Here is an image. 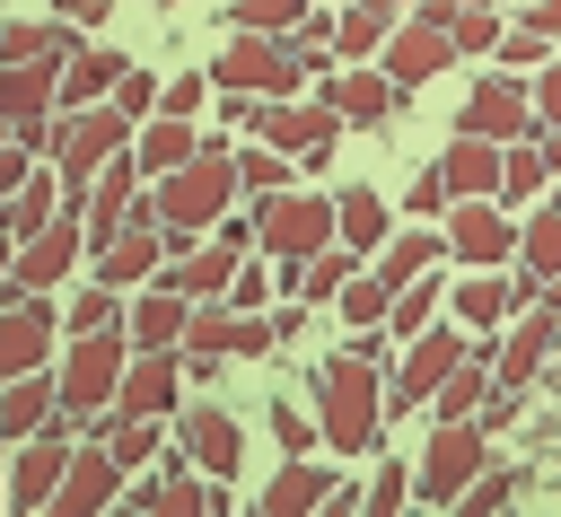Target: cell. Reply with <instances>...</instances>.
Here are the masks:
<instances>
[{
  "label": "cell",
  "mask_w": 561,
  "mask_h": 517,
  "mask_svg": "<svg viewBox=\"0 0 561 517\" xmlns=\"http://www.w3.org/2000/svg\"><path fill=\"white\" fill-rule=\"evenodd\" d=\"M158 193V219H167V245L184 254V245H202L219 219H228V202L245 193V175H237V149H219V140H202V158H184L175 175H158L149 184Z\"/></svg>",
  "instance_id": "6da1fadb"
},
{
  "label": "cell",
  "mask_w": 561,
  "mask_h": 517,
  "mask_svg": "<svg viewBox=\"0 0 561 517\" xmlns=\"http://www.w3.org/2000/svg\"><path fill=\"white\" fill-rule=\"evenodd\" d=\"M316 421H324V447H333V456H368V447H377V421H386V377H377V359L333 351V359L316 368Z\"/></svg>",
  "instance_id": "7a4b0ae2"
},
{
  "label": "cell",
  "mask_w": 561,
  "mask_h": 517,
  "mask_svg": "<svg viewBox=\"0 0 561 517\" xmlns=\"http://www.w3.org/2000/svg\"><path fill=\"white\" fill-rule=\"evenodd\" d=\"M131 333L114 324V333H70V351H61V412H114V394H123V368H131Z\"/></svg>",
  "instance_id": "3957f363"
},
{
  "label": "cell",
  "mask_w": 561,
  "mask_h": 517,
  "mask_svg": "<svg viewBox=\"0 0 561 517\" xmlns=\"http://www.w3.org/2000/svg\"><path fill=\"white\" fill-rule=\"evenodd\" d=\"M210 79H219V88H245V96H298V79H307V61H298V44H289V35H263V26H237V35L219 44V61H210Z\"/></svg>",
  "instance_id": "277c9868"
},
{
  "label": "cell",
  "mask_w": 561,
  "mask_h": 517,
  "mask_svg": "<svg viewBox=\"0 0 561 517\" xmlns=\"http://www.w3.org/2000/svg\"><path fill=\"white\" fill-rule=\"evenodd\" d=\"M263 254L272 263H307V254H324L333 237H342V202H324V193H263Z\"/></svg>",
  "instance_id": "5b68a950"
},
{
  "label": "cell",
  "mask_w": 561,
  "mask_h": 517,
  "mask_svg": "<svg viewBox=\"0 0 561 517\" xmlns=\"http://www.w3.org/2000/svg\"><path fill=\"white\" fill-rule=\"evenodd\" d=\"M140 140V123L105 96V105H70L61 114V140H53V158H61V184H96V166L105 158H123Z\"/></svg>",
  "instance_id": "8992f818"
},
{
  "label": "cell",
  "mask_w": 561,
  "mask_h": 517,
  "mask_svg": "<svg viewBox=\"0 0 561 517\" xmlns=\"http://www.w3.org/2000/svg\"><path fill=\"white\" fill-rule=\"evenodd\" d=\"M482 464H491V429L482 421H438L430 447H421V499L430 508H456L482 482Z\"/></svg>",
  "instance_id": "52a82bcc"
},
{
  "label": "cell",
  "mask_w": 561,
  "mask_h": 517,
  "mask_svg": "<svg viewBox=\"0 0 561 517\" xmlns=\"http://www.w3.org/2000/svg\"><path fill=\"white\" fill-rule=\"evenodd\" d=\"M447 237H456V263H465V272H500V263L526 254V228H508L500 193H465V202L447 210Z\"/></svg>",
  "instance_id": "ba28073f"
},
{
  "label": "cell",
  "mask_w": 561,
  "mask_h": 517,
  "mask_svg": "<svg viewBox=\"0 0 561 517\" xmlns=\"http://www.w3.org/2000/svg\"><path fill=\"white\" fill-rule=\"evenodd\" d=\"M465 333L456 324H430V333H412V351H403V368H394V386H386V412H421L456 368H465Z\"/></svg>",
  "instance_id": "9c48e42d"
},
{
  "label": "cell",
  "mask_w": 561,
  "mask_h": 517,
  "mask_svg": "<svg viewBox=\"0 0 561 517\" xmlns=\"http://www.w3.org/2000/svg\"><path fill=\"white\" fill-rule=\"evenodd\" d=\"M254 131H263L272 149H289V158H307V166H316V158L342 140V105H333V96H307V105H298V96H272Z\"/></svg>",
  "instance_id": "30bf717a"
},
{
  "label": "cell",
  "mask_w": 561,
  "mask_h": 517,
  "mask_svg": "<svg viewBox=\"0 0 561 517\" xmlns=\"http://www.w3.org/2000/svg\"><path fill=\"white\" fill-rule=\"evenodd\" d=\"M456 131H482V140H535L543 131V114H535V88H517V79H482L473 96H465V114H456Z\"/></svg>",
  "instance_id": "8fae6325"
},
{
  "label": "cell",
  "mask_w": 561,
  "mask_h": 517,
  "mask_svg": "<svg viewBox=\"0 0 561 517\" xmlns=\"http://www.w3.org/2000/svg\"><path fill=\"white\" fill-rule=\"evenodd\" d=\"M123 456L105 447V438H79V456H70V473H61V491H53V517H96V508H114L123 499Z\"/></svg>",
  "instance_id": "7c38bea8"
},
{
  "label": "cell",
  "mask_w": 561,
  "mask_h": 517,
  "mask_svg": "<svg viewBox=\"0 0 561 517\" xmlns=\"http://www.w3.org/2000/svg\"><path fill=\"white\" fill-rule=\"evenodd\" d=\"M456 53H465V44H456V26H438V18H421V9H403L394 44H386L377 61H386V70L403 79V88H430V79H438V70H447Z\"/></svg>",
  "instance_id": "4fadbf2b"
},
{
  "label": "cell",
  "mask_w": 561,
  "mask_h": 517,
  "mask_svg": "<svg viewBox=\"0 0 561 517\" xmlns=\"http://www.w3.org/2000/svg\"><path fill=\"white\" fill-rule=\"evenodd\" d=\"M53 342H61V315L44 307V289H26V298H9V307H0V377L44 368V359H53Z\"/></svg>",
  "instance_id": "5bb4252c"
},
{
  "label": "cell",
  "mask_w": 561,
  "mask_h": 517,
  "mask_svg": "<svg viewBox=\"0 0 561 517\" xmlns=\"http://www.w3.org/2000/svg\"><path fill=\"white\" fill-rule=\"evenodd\" d=\"M175 447H184L202 473H219V482L245 464V429H237V412H219V403H184V412H175Z\"/></svg>",
  "instance_id": "9a60e30c"
},
{
  "label": "cell",
  "mask_w": 561,
  "mask_h": 517,
  "mask_svg": "<svg viewBox=\"0 0 561 517\" xmlns=\"http://www.w3.org/2000/svg\"><path fill=\"white\" fill-rule=\"evenodd\" d=\"M193 368H184V351H131V368H123V394H114V412H184V386Z\"/></svg>",
  "instance_id": "2e32d148"
},
{
  "label": "cell",
  "mask_w": 561,
  "mask_h": 517,
  "mask_svg": "<svg viewBox=\"0 0 561 517\" xmlns=\"http://www.w3.org/2000/svg\"><path fill=\"white\" fill-rule=\"evenodd\" d=\"M324 96L342 105V123H351V131H368V123H386V114H394L403 79H394L386 61H377V70H368V61H342V70L324 79Z\"/></svg>",
  "instance_id": "e0dca14e"
},
{
  "label": "cell",
  "mask_w": 561,
  "mask_h": 517,
  "mask_svg": "<svg viewBox=\"0 0 561 517\" xmlns=\"http://www.w3.org/2000/svg\"><path fill=\"white\" fill-rule=\"evenodd\" d=\"M184 324H193V298H184L175 280H149L140 307L123 315V333H131L140 351H184Z\"/></svg>",
  "instance_id": "ac0fdd59"
},
{
  "label": "cell",
  "mask_w": 561,
  "mask_h": 517,
  "mask_svg": "<svg viewBox=\"0 0 561 517\" xmlns=\"http://www.w3.org/2000/svg\"><path fill=\"white\" fill-rule=\"evenodd\" d=\"M61 105V61H0V131Z\"/></svg>",
  "instance_id": "d6986e66"
},
{
  "label": "cell",
  "mask_w": 561,
  "mask_h": 517,
  "mask_svg": "<svg viewBox=\"0 0 561 517\" xmlns=\"http://www.w3.org/2000/svg\"><path fill=\"white\" fill-rule=\"evenodd\" d=\"M237 263H245V254H237L228 237H202V245H184V254H175V263H167L158 280H175L184 298H228V280H237Z\"/></svg>",
  "instance_id": "ffe728a7"
},
{
  "label": "cell",
  "mask_w": 561,
  "mask_h": 517,
  "mask_svg": "<svg viewBox=\"0 0 561 517\" xmlns=\"http://www.w3.org/2000/svg\"><path fill=\"white\" fill-rule=\"evenodd\" d=\"M53 412H61V377H44V368L0 377V438H35Z\"/></svg>",
  "instance_id": "44dd1931"
},
{
  "label": "cell",
  "mask_w": 561,
  "mask_h": 517,
  "mask_svg": "<svg viewBox=\"0 0 561 517\" xmlns=\"http://www.w3.org/2000/svg\"><path fill=\"white\" fill-rule=\"evenodd\" d=\"M131 158H140V175H149V184H158V175H175L184 158H202L193 114H149V123H140V140H131Z\"/></svg>",
  "instance_id": "7402d4cb"
},
{
  "label": "cell",
  "mask_w": 561,
  "mask_h": 517,
  "mask_svg": "<svg viewBox=\"0 0 561 517\" xmlns=\"http://www.w3.org/2000/svg\"><path fill=\"white\" fill-rule=\"evenodd\" d=\"M438 175L456 184V202H465V193H500V175H508V149H500V140H482V131H456V149L438 158Z\"/></svg>",
  "instance_id": "603a6c76"
},
{
  "label": "cell",
  "mask_w": 561,
  "mask_h": 517,
  "mask_svg": "<svg viewBox=\"0 0 561 517\" xmlns=\"http://www.w3.org/2000/svg\"><path fill=\"white\" fill-rule=\"evenodd\" d=\"M438 254H456V237H447V228H430V219H412L403 237H386V245H377V272L403 289V280H421V272H438Z\"/></svg>",
  "instance_id": "cb8c5ba5"
},
{
  "label": "cell",
  "mask_w": 561,
  "mask_h": 517,
  "mask_svg": "<svg viewBox=\"0 0 561 517\" xmlns=\"http://www.w3.org/2000/svg\"><path fill=\"white\" fill-rule=\"evenodd\" d=\"M552 333H561V307L517 315V324H508V342H500V386H526V377L552 359Z\"/></svg>",
  "instance_id": "d4e9b609"
},
{
  "label": "cell",
  "mask_w": 561,
  "mask_h": 517,
  "mask_svg": "<svg viewBox=\"0 0 561 517\" xmlns=\"http://www.w3.org/2000/svg\"><path fill=\"white\" fill-rule=\"evenodd\" d=\"M491 359H500V351H491V333H482V342L465 351V368L430 394V421H473V412L491 403Z\"/></svg>",
  "instance_id": "484cf974"
},
{
  "label": "cell",
  "mask_w": 561,
  "mask_h": 517,
  "mask_svg": "<svg viewBox=\"0 0 561 517\" xmlns=\"http://www.w3.org/2000/svg\"><path fill=\"white\" fill-rule=\"evenodd\" d=\"M123 70H131V61H123L114 44H79V53L61 61V96H70V105H105V96L123 88Z\"/></svg>",
  "instance_id": "4316f807"
},
{
  "label": "cell",
  "mask_w": 561,
  "mask_h": 517,
  "mask_svg": "<svg viewBox=\"0 0 561 517\" xmlns=\"http://www.w3.org/2000/svg\"><path fill=\"white\" fill-rule=\"evenodd\" d=\"M70 18H0V61H70Z\"/></svg>",
  "instance_id": "83f0119b"
},
{
  "label": "cell",
  "mask_w": 561,
  "mask_h": 517,
  "mask_svg": "<svg viewBox=\"0 0 561 517\" xmlns=\"http://www.w3.org/2000/svg\"><path fill=\"white\" fill-rule=\"evenodd\" d=\"M333 491H342V482H333V464H298V456H289V464L272 473L263 508H272V517H298V508H333Z\"/></svg>",
  "instance_id": "f1b7e54d"
},
{
  "label": "cell",
  "mask_w": 561,
  "mask_h": 517,
  "mask_svg": "<svg viewBox=\"0 0 561 517\" xmlns=\"http://www.w3.org/2000/svg\"><path fill=\"white\" fill-rule=\"evenodd\" d=\"M61 202H70V184H53V175H26V184L0 202V219H9V237H35V228H53V219H61Z\"/></svg>",
  "instance_id": "f546056e"
},
{
  "label": "cell",
  "mask_w": 561,
  "mask_h": 517,
  "mask_svg": "<svg viewBox=\"0 0 561 517\" xmlns=\"http://www.w3.org/2000/svg\"><path fill=\"white\" fill-rule=\"evenodd\" d=\"M552 149L543 140H508V175H500V202H543L552 193Z\"/></svg>",
  "instance_id": "4dcf8cb0"
},
{
  "label": "cell",
  "mask_w": 561,
  "mask_h": 517,
  "mask_svg": "<svg viewBox=\"0 0 561 517\" xmlns=\"http://www.w3.org/2000/svg\"><path fill=\"white\" fill-rule=\"evenodd\" d=\"M351 272H359V245H351V237H333L324 254H307V263H298V298H342V289H351Z\"/></svg>",
  "instance_id": "1f68e13d"
},
{
  "label": "cell",
  "mask_w": 561,
  "mask_h": 517,
  "mask_svg": "<svg viewBox=\"0 0 561 517\" xmlns=\"http://www.w3.org/2000/svg\"><path fill=\"white\" fill-rule=\"evenodd\" d=\"M333 202H342V237H351L359 254H377V245H386V202H377L368 184H342Z\"/></svg>",
  "instance_id": "d6a6232c"
},
{
  "label": "cell",
  "mask_w": 561,
  "mask_h": 517,
  "mask_svg": "<svg viewBox=\"0 0 561 517\" xmlns=\"http://www.w3.org/2000/svg\"><path fill=\"white\" fill-rule=\"evenodd\" d=\"M289 166H298V158H289V149H272L263 131H254V149H237V175H245V193H289V184H298Z\"/></svg>",
  "instance_id": "836d02e7"
},
{
  "label": "cell",
  "mask_w": 561,
  "mask_h": 517,
  "mask_svg": "<svg viewBox=\"0 0 561 517\" xmlns=\"http://www.w3.org/2000/svg\"><path fill=\"white\" fill-rule=\"evenodd\" d=\"M394 315V280L386 272H351V289H342V324H386Z\"/></svg>",
  "instance_id": "e575fe53"
},
{
  "label": "cell",
  "mask_w": 561,
  "mask_h": 517,
  "mask_svg": "<svg viewBox=\"0 0 561 517\" xmlns=\"http://www.w3.org/2000/svg\"><path fill=\"white\" fill-rule=\"evenodd\" d=\"M526 272H543V280H561V202H543L535 219H526V254H517Z\"/></svg>",
  "instance_id": "d590c367"
},
{
  "label": "cell",
  "mask_w": 561,
  "mask_h": 517,
  "mask_svg": "<svg viewBox=\"0 0 561 517\" xmlns=\"http://www.w3.org/2000/svg\"><path fill=\"white\" fill-rule=\"evenodd\" d=\"M70 333H114L123 324V307H114V280H88L79 298H70V315H61Z\"/></svg>",
  "instance_id": "8d00e7d4"
},
{
  "label": "cell",
  "mask_w": 561,
  "mask_h": 517,
  "mask_svg": "<svg viewBox=\"0 0 561 517\" xmlns=\"http://www.w3.org/2000/svg\"><path fill=\"white\" fill-rule=\"evenodd\" d=\"M430 307H438V280L421 272V280H403V289H394V315H386V333H403V342H412V333H430Z\"/></svg>",
  "instance_id": "74e56055"
},
{
  "label": "cell",
  "mask_w": 561,
  "mask_h": 517,
  "mask_svg": "<svg viewBox=\"0 0 561 517\" xmlns=\"http://www.w3.org/2000/svg\"><path fill=\"white\" fill-rule=\"evenodd\" d=\"M543 61H552V35H543L535 18H517L508 44H500V70H543Z\"/></svg>",
  "instance_id": "f35d334b"
},
{
  "label": "cell",
  "mask_w": 561,
  "mask_h": 517,
  "mask_svg": "<svg viewBox=\"0 0 561 517\" xmlns=\"http://www.w3.org/2000/svg\"><path fill=\"white\" fill-rule=\"evenodd\" d=\"M456 44H465V53H500V44H508V26H500L482 0H465V9H456Z\"/></svg>",
  "instance_id": "ab89813d"
},
{
  "label": "cell",
  "mask_w": 561,
  "mask_h": 517,
  "mask_svg": "<svg viewBox=\"0 0 561 517\" xmlns=\"http://www.w3.org/2000/svg\"><path fill=\"white\" fill-rule=\"evenodd\" d=\"M316 0H237V26H263V35H289Z\"/></svg>",
  "instance_id": "60d3db41"
},
{
  "label": "cell",
  "mask_w": 561,
  "mask_h": 517,
  "mask_svg": "<svg viewBox=\"0 0 561 517\" xmlns=\"http://www.w3.org/2000/svg\"><path fill=\"white\" fill-rule=\"evenodd\" d=\"M403 210H412V219H447V210H456V184H447V175L430 166V175H421V184L403 193Z\"/></svg>",
  "instance_id": "b9f144b4"
},
{
  "label": "cell",
  "mask_w": 561,
  "mask_h": 517,
  "mask_svg": "<svg viewBox=\"0 0 561 517\" xmlns=\"http://www.w3.org/2000/svg\"><path fill=\"white\" fill-rule=\"evenodd\" d=\"M272 438H280V456H307V447L324 438V421H307V412H289V403H272Z\"/></svg>",
  "instance_id": "7bdbcfd3"
},
{
  "label": "cell",
  "mask_w": 561,
  "mask_h": 517,
  "mask_svg": "<svg viewBox=\"0 0 561 517\" xmlns=\"http://www.w3.org/2000/svg\"><path fill=\"white\" fill-rule=\"evenodd\" d=\"M412 482H421V464H386L359 499H368V508H403V499H412Z\"/></svg>",
  "instance_id": "ee69618b"
},
{
  "label": "cell",
  "mask_w": 561,
  "mask_h": 517,
  "mask_svg": "<svg viewBox=\"0 0 561 517\" xmlns=\"http://www.w3.org/2000/svg\"><path fill=\"white\" fill-rule=\"evenodd\" d=\"M158 96H167V88H158L149 70H123V88H114V105H123L131 123H140V114H158Z\"/></svg>",
  "instance_id": "f6af8a7d"
},
{
  "label": "cell",
  "mask_w": 561,
  "mask_h": 517,
  "mask_svg": "<svg viewBox=\"0 0 561 517\" xmlns=\"http://www.w3.org/2000/svg\"><path fill=\"white\" fill-rule=\"evenodd\" d=\"M219 79H202V70H184V79H167V96H158V114H202V96H210Z\"/></svg>",
  "instance_id": "bcb514c9"
},
{
  "label": "cell",
  "mask_w": 561,
  "mask_h": 517,
  "mask_svg": "<svg viewBox=\"0 0 561 517\" xmlns=\"http://www.w3.org/2000/svg\"><path fill=\"white\" fill-rule=\"evenodd\" d=\"M26 175H35V149H26L18 131H0V202H9V193H18Z\"/></svg>",
  "instance_id": "7dc6e473"
},
{
  "label": "cell",
  "mask_w": 561,
  "mask_h": 517,
  "mask_svg": "<svg viewBox=\"0 0 561 517\" xmlns=\"http://www.w3.org/2000/svg\"><path fill=\"white\" fill-rule=\"evenodd\" d=\"M263 263H272V254H263ZM263 263H237V280H228L237 307H272V272H263Z\"/></svg>",
  "instance_id": "c3c4849f"
},
{
  "label": "cell",
  "mask_w": 561,
  "mask_h": 517,
  "mask_svg": "<svg viewBox=\"0 0 561 517\" xmlns=\"http://www.w3.org/2000/svg\"><path fill=\"white\" fill-rule=\"evenodd\" d=\"M535 114H543V131H561V53L535 70Z\"/></svg>",
  "instance_id": "681fc988"
},
{
  "label": "cell",
  "mask_w": 561,
  "mask_h": 517,
  "mask_svg": "<svg viewBox=\"0 0 561 517\" xmlns=\"http://www.w3.org/2000/svg\"><path fill=\"white\" fill-rule=\"evenodd\" d=\"M508 491H517V473H491V464H482V482H473V491H465V508H473V517H482V508H500V499H508Z\"/></svg>",
  "instance_id": "f907efd6"
},
{
  "label": "cell",
  "mask_w": 561,
  "mask_h": 517,
  "mask_svg": "<svg viewBox=\"0 0 561 517\" xmlns=\"http://www.w3.org/2000/svg\"><path fill=\"white\" fill-rule=\"evenodd\" d=\"M9 280H18V237H9V219H0V298H18Z\"/></svg>",
  "instance_id": "816d5d0a"
},
{
  "label": "cell",
  "mask_w": 561,
  "mask_h": 517,
  "mask_svg": "<svg viewBox=\"0 0 561 517\" xmlns=\"http://www.w3.org/2000/svg\"><path fill=\"white\" fill-rule=\"evenodd\" d=\"M105 9H114V0H61V18H70V26H96Z\"/></svg>",
  "instance_id": "f5cc1de1"
},
{
  "label": "cell",
  "mask_w": 561,
  "mask_h": 517,
  "mask_svg": "<svg viewBox=\"0 0 561 517\" xmlns=\"http://www.w3.org/2000/svg\"><path fill=\"white\" fill-rule=\"evenodd\" d=\"M535 26H543V35H561V0H535Z\"/></svg>",
  "instance_id": "db71d44e"
},
{
  "label": "cell",
  "mask_w": 561,
  "mask_h": 517,
  "mask_svg": "<svg viewBox=\"0 0 561 517\" xmlns=\"http://www.w3.org/2000/svg\"><path fill=\"white\" fill-rule=\"evenodd\" d=\"M0 499H9V464H0Z\"/></svg>",
  "instance_id": "11a10c76"
},
{
  "label": "cell",
  "mask_w": 561,
  "mask_h": 517,
  "mask_svg": "<svg viewBox=\"0 0 561 517\" xmlns=\"http://www.w3.org/2000/svg\"><path fill=\"white\" fill-rule=\"evenodd\" d=\"M394 9H421V0H394Z\"/></svg>",
  "instance_id": "9f6ffc18"
},
{
  "label": "cell",
  "mask_w": 561,
  "mask_h": 517,
  "mask_svg": "<svg viewBox=\"0 0 561 517\" xmlns=\"http://www.w3.org/2000/svg\"><path fill=\"white\" fill-rule=\"evenodd\" d=\"M552 202H561V184H552Z\"/></svg>",
  "instance_id": "6f0895ef"
},
{
  "label": "cell",
  "mask_w": 561,
  "mask_h": 517,
  "mask_svg": "<svg viewBox=\"0 0 561 517\" xmlns=\"http://www.w3.org/2000/svg\"><path fill=\"white\" fill-rule=\"evenodd\" d=\"M482 9H500V0H482Z\"/></svg>",
  "instance_id": "680465c9"
},
{
  "label": "cell",
  "mask_w": 561,
  "mask_h": 517,
  "mask_svg": "<svg viewBox=\"0 0 561 517\" xmlns=\"http://www.w3.org/2000/svg\"><path fill=\"white\" fill-rule=\"evenodd\" d=\"M333 9H342V0H333Z\"/></svg>",
  "instance_id": "91938a15"
}]
</instances>
